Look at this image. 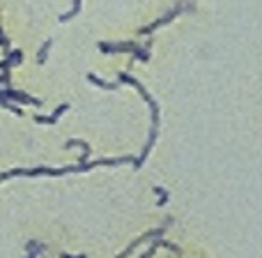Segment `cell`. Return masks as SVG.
I'll return each instance as SVG.
<instances>
[{
  "mask_svg": "<svg viewBox=\"0 0 262 258\" xmlns=\"http://www.w3.org/2000/svg\"><path fill=\"white\" fill-rule=\"evenodd\" d=\"M136 157H118V159H99L92 164H76V166H60V168H51V166H37V168H12L7 173H0V182L7 177H16V175H26V177H37V175H64V173H78V171H90L95 166H118V164H134Z\"/></svg>",
  "mask_w": 262,
  "mask_h": 258,
  "instance_id": "obj_1",
  "label": "cell"
},
{
  "mask_svg": "<svg viewBox=\"0 0 262 258\" xmlns=\"http://www.w3.org/2000/svg\"><path fill=\"white\" fill-rule=\"evenodd\" d=\"M120 81H122V83H129V86H134L136 90L140 92V97H143V100L149 104V109H152V131H149V138H147V143H145V148H143V152H140V157L134 159V166L140 168V166L145 164V159H147V154L152 152L154 141H157V131H159V104L152 100V95H149V92L145 90V88L140 86V83L136 81L134 76H129V74H120Z\"/></svg>",
  "mask_w": 262,
  "mask_h": 258,
  "instance_id": "obj_2",
  "label": "cell"
},
{
  "mask_svg": "<svg viewBox=\"0 0 262 258\" xmlns=\"http://www.w3.org/2000/svg\"><path fill=\"white\" fill-rule=\"evenodd\" d=\"M99 51H104V53H122V51H131V53H134V58L149 60V51L147 49H140V46L134 44V42H124V44H106V42H101Z\"/></svg>",
  "mask_w": 262,
  "mask_h": 258,
  "instance_id": "obj_3",
  "label": "cell"
},
{
  "mask_svg": "<svg viewBox=\"0 0 262 258\" xmlns=\"http://www.w3.org/2000/svg\"><path fill=\"white\" fill-rule=\"evenodd\" d=\"M189 9V5H180V7H175L172 12H168L163 18H159V21H154V23H149V26H145L143 30H140V35H149V32H154V30H159L161 26H166V23H170L172 18L177 16V14H182V12H186Z\"/></svg>",
  "mask_w": 262,
  "mask_h": 258,
  "instance_id": "obj_4",
  "label": "cell"
},
{
  "mask_svg": "<svg viewBox=\"0 0 262 258\" xmlns=\"http://www.w3.org/2000/svg\"><path fill=\"white\" fill-rule=\"evenodd\" d=\"M0 100H16V102H23V104H30V106H41V100L26 95V92L9 90V88H0Z\"/></svg>",
  "mask_w": 262,
  "mask_h": 258,
  "instance_id": "obj_5",
  "label": "cell"
},
{
  "mask_svg": "<svg viewBox=\"0 0 262 258\" xmlns=\"http://www.w3.org/2000/svg\"><path fill=\"white\" fill-rule=\"evenodd\" d=\"M64 111H69V104L58 106V109H55L51 115H35V123H39V125H55V123H58V118L64 113Z\"/></svg>",
  "mask_w": 262,
  "mask_h": 258,
  "instance_id": "obj_6",
  "label": "cell"
},
{
  "mask_svg": "<svg viewBox=\"0 0 262 258\" xmlns=\"http://www.w3.org/2000/svg\"><path fill=\"white\" fill-rule=\"evenodd\" d=\"M21 60H23L21 51H12V53H9V58H5L3 63H0V69H3V72H9V69H12L14 65H18Z\"/></svg>",
  "mask_w": 262,
  "mask_h": 258,
  "instance_id": "obj_7",
  "label": "cell"
},
{
  "mask_svg": "<svg viewBox=\"0 0 262 258\" xmlns=\"http://www.w3.org/2000/svg\"><path fill=\"white\" fill-rule=\"evenodd\" d=\"M88 81L99 86V88H104V90H118L120 88V83H108V81H104V78H97L95 74H88Z\"/></svg>",
  "mask_w": 262,
  "mask_h": 258,
  "instance_id": "obj_8",
  "label": "cell"
},
{
  "mask_svg": "<svg viewBox=\"0 0 262 258\" xmlns=\"http://www.w3.org/2000/svg\"><path fill=\"white\" fill-rule=\"evenodd\" d=\"M81 5H83V0H74V7L69 9L67 14H60V21H69V18H74L78 12H81Z\"/></svg>",
  "mask_w": 262,
  "mask_h": 258,
  "instance_id": "obj_9",
  "label": "cell"
},
{
  "mask_svg": "<svg viewBox=\"0 0 262 258\" xmlns=\"http://www.w3.org/2000/svg\"><path fill=\"white\" fill-rule=\"evenodd\" d=\"M53 46V39H46V44L39 49V53H37V63H46V58H49V49Z\"/></svg>",
  "mask_w": 262,
  "mask_h": 258,
  "instance_id": "obj_10",
  "label": "cell"
},
{
  "mask_svg": "<svg viewBox=\"0 0 262 258\" xmlns=\"http://www.w3.org/2000/svg\"><path fill=\"white\" fill-rule=\"evenodd\" d=\"M28 247H30V254H26V258H35L37 254H44V251H46V247L44 245H37V242H30Z\"/></svg>",
  "mask_w": 262,
  "mask_h": 258,
  "instance_id": "obj_11",
  "label": "cell"
},
{
  "mask_svg": "<svg viewBox=\"0 0 262 258\" xmlns=\"http://www.w3.org/2000/svg\"><path fill=\"white\" fill-rule=\"evenodd\" d=\"M154 194L159 196V203L157 205H166L168 203V191L163 189V187H154Z\"/></svg>",
  "mask_w": 262,
  "mask_h": 258,
  "instance_id": "obj_12",
  "label": "cell"
},
{
  "mask_svg": "<svg viewBox=\"0 0 262 258\" xmlns=\"http://www.w3.org/2000/svg\"><path fill=\"white\" fill-rule=\"evenodd\" d=\"M0 106H5V109H7V111H12V113H16V115H23V111L18 109L16 104H12V102H9V100H0Z\"/></svg>",
  "mask_w": 262,
  "mask_h": 258,
  "instance_id": "obj_13",
  "label": "cell"
},
{
  "mask_svg": "<svg viewBox=\"0 0 262 258\" xmlns=\"http://www.w3.org/2000/svg\"><path fill=\"white\" fill-rule=\"evenodd\" d=\"M0 44H3V46H7V49H9V39L3 35V30H0Z\"/></svg>",
  "mask_w": 262,
  "mask_h": 258,
  "instance_id": "obj_14",
  "label": "cell"
},
{
  "mask_svg": "<svg viewBox=\"0 0 262 258\" xmlns=\"http://www.w3.org/2000/svg\"><path fill=\"white\" fill-rule=\"evenodd\" d=\"M62 258H85V256H62Z\"/></svg>",
  "mask_w": 262,
  "mask_h": 258,
  "instance_id": "obj_15",
  "label": "cell"
}]
</instances>
